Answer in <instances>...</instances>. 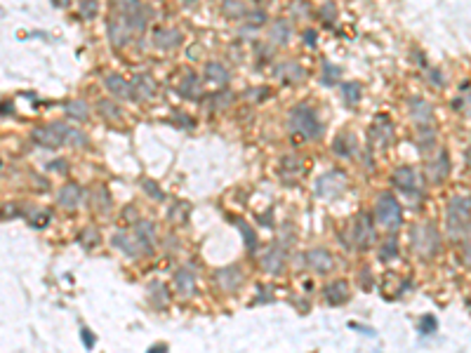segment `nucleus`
<instances>
[{"label": "nucleus", "instance_id": "1", "mask_svg": "<svg viewBox=\"0 0 471 353\" xmlns=\"http://www.w3.org/2000/svg\"><path fill=\"white\" fill-rule=\"evenodd\" d=\"M471 222V198H452L448 205V231L452 238L464 236Z\"/></svg>", "mask_w": 471, "mask_h": 353}, {"label": "nucleus", "instance_id": "2", "mask_svg": "<svg viewBox=\"0 0 471 353\" xmlns=\"http://www.w3.org/2000/svg\"><path fill=\"white\" fill-rule=\"evenodd\" d=\"M290 129L294 135H302L304 139H316L321 135V122L316 118V113L309 106H297L290 113Z\"/></svg>", "mask_w": 471, "mask_h": 353}, {"label": "nucleus", "instance_id": "3", "mask_svg": "<svg viewBox=\"0 0 471 353\" xmlns=\"http://www.w3.org/2000/svg\"><path fill=\"white\" fill-rule=\"evenodd\" d=\"M375 214H377V222L389 229V231H396L401 222H403V212H401V205L398 200L391 193H382L377 198V207H375Z\"/></svg>", "mask_w": 471, "mask_h": 353}, {"label": "nucleus", "instance_id": "4", "mask_svg": "<svg viewBox=\"0 0 471 353\" xmlns=\"http://www.w3.org/2000/svg\"><path fill=\"white\" fill-rule=\"evenodd\" d=\"M68 132H71V127L62 125V122H52V125H40V127H35L31 137H33V142L38 144V146L57 149V146H62V144L66 142Z\"/></svg>", "mask_w": 471, "mask_h": 353}, {"label": "nucleus", "instance_id": "5", "mask_svg": "<svg viewBox=\"0 0 471 353\" xmlns=\"http://www.w3.org/2000/svg\"><path fill=\"white\" fill-rule=\"evenodd\" d=\"M113 245L130 259H137V257H142V254H151L153 252L151 240H146L142 236H127V233H116L113 236Z\"/></svg>", "mask_w": 471, "mask_h": 353}, {"label": "nucleus", "instance_id": "6", "mask_svg": "<svg viewBox=\"0 0 471 353\" xmlns=\"http://www.w3.org/2000/svg\"><path fill=\"white\" fill-rule=\"evenodd\" d=\"M412 245L424 257H431L438 250V231L431 224H419L412 229Z\"/></svg>", "mask_w": 471, "mask_h": 353}, {"label": "nucleus", "instance_id": "7", "mask_svg": "<svg viewBox=\"0 0 471 353\" xmlns=\"http://www.w3.org/2000/svg\"><path fill=\"white\" fill-rule=\"evenodd\" d=\"M344 186H347V176H344V172H328V174H323L318 182H316V193L323 198H337L344 191Z\"/></svg>", "mask_w": 471, "mask_h": 353}, {"label": "nucleus", "instance_id": "8", "mask_svg": "<svg viewBox=\"0 0 471 353\" xmlns=\"http://www.w3.org/2000/svg\"><path fill=\"white\" fill-rule=\"evenodd\" d=\"M372 240H375L372 219H370L365 212H361V214L356 217V224H354V243L358 245V247H368Z\"/></svg>", "mask_w": 471, "mask_h": 353}, {"label": "nucleus", "instance_id": "9", "mask_svg": "<svg viewBox=\"0 0 471 353\" xmlns=\"http://www.w3.org/2000/svg\"><path fill=\"white\" fill-rule=\"evenodd\" d=\"M215 280H217V285L222 287V290L233 292V290L243 283V273H240V269H236V266H226V269H219V271L215 273Z\"/></svg>", "mask_w": 471, "mask_h": 353}, {"label": "nucleus", "instance_id": "10", "mask_svg": "<svg viewBox=\"0 0 471 353\" xmlns=\"http://www.w3.org/2000/svg\"><path fill=\"white\" fill-rule=\"evenodd\" d=\"M307 264L316 273H328L332 269V254L328 250H323V247H316V250H311L307 254Z\"/></svg>", "mask_w": 471, "mask_h": 353}, {"label": "nucleus", "instance_id": "11", "mask_svg": "<svg viewBox=\"0 0 471 353\" xmlns=\"http://www.w3.org/2000/svg\"><path fill=\"white\" fill-rule=\"evenodd\" d=\"M104 85L109 87L111 95L120 97V99H132V97H135V85L125 80L123 75H109V78L104 80Z\"/></svg>", "mask_w": 471, "mask_h": 353}, {"label": "nucleus", "instance_id": "12", "mask_svg": "<svg viewBox=\"0 0 471 353\" xmlns=\"http://www.w3.org/2000/svg\"><path fill=\"white\" fill-rule=\"evenodd\" d=\"M391 182L396 184L403 193H415L417 191V172L412 167H398L391 176Z\"/></svg>", "mask_w": 471, "mask_h": 353}, {"label": "nucleus", "instance_id": "13", "mask_svg": "<svg viewBox=\"0 0 471 353\" xmlns=\"http://www.w3.org/2000/svg\"><path fill=\"white\" fill-rule=\"evenodd\" d=\"M82 200V189L78 184H66L62 191H59V205L66 207V210H75Z\"/></svg>", "mask_w": 471, "mask_h": 353}, {"label": "nucleus", "instance_id": "14", "mask_svg": "<svg viewBox=\"0 0 471 353\" xmlns=\"http://www.w3.org/2000/svg\"><path fill=\"white\" fill-rule=\"evenodd\" d=\"M175 287L182 297H191L196 292V276H193L189 269H179L175 273Z\"/></svg>", "mask_w": 471, "mask_h": 353}, {"label": "nucleus", "instance_id": "15", "mask_svg": "<svg viewBox=\"0 0 471 353\" xmlns=\"http://www.w3.org/2000/svg\"><path fill=\"white\" fill-rule=\"evenodd\" d=\"M448 172H450V163H448V153H441V156L434 160V163H429V167H426V174H429V179L434 184H441L448 176Z\"/></svg>", "mask_w": 471, "mask_h": 353}, {"label": "nucleus", "instance_id": "16", "mask_svg": "<svg viewBox=\"0 0 471 353\" xmlns=\"http://www.w3.org/2000/svg\"><path fill=\"white\" fill-rule=\"evenodd\" d=\"M127 31H132L130 28V24H127V19H125V24L123 21H118V19H111L109 21V38H111V42L113 45H125L127 42V38H130V33Z\"/></svg>", "mask_w": 471, "mask_h": 353}, {"label": "nucleus", "instance_id": "17", "mask_svg": "<svg viewBox=\"0 0 471 353\" xmlns=\"http://www.w3.org/2000/svg\"><path fill=\"white\" fill-rule=\"evenodd\" d=\"M325 299H328V304H332V306L344 304V301L349 299L347 283H341V280H337V283H330V285L325 287Z\"/></svg>", "mask_w": 471, "mask_h": 353}, {"label": "nucleus", "instance_id": "18", "mask_svg": "<svg viewBox=\"0 0 471 353\" xmlns=\"http://www.w3.org/2000/svg\"><path fill=\"white\" fill-rule=\"evenodd\" d=\"M262 266L267 269L269 273H280L283 271V266H285V257H283V252L278 250V247H273V250H269L267 252V257L262 259Z\"/></svg>", "mask_w": 471, "mask_h": 353}, {"label": "nucleus", "instance_id": "19", "mask_svg": "<svg viewBox=\"0 0 471 353\" xmlns=\"http://www.w3.org/2000/svg\"><path fill=\"white\" fill-rule=\"evenodd\" d=\"M179 40H182V35L177 31H172V28H165V31H158L156 33V45L163 50H170L175 45H179Z\"/></svg>", "mask_w": 471, "mask_h": 353}, {"label": "nucleus", "instance_id": "20", "mask_svg": "<svg viewBox=\"0 0 471 353\" xmlns=\"http://www.w3.org/2000/svg\"><path fill=\"white\" fill-rule=\"evenodd\" d=\"M205 75H207L210 82H217V85H226V82H229V71H226L222 64H207Z\"/></svg>", "mask_w": 471, "mask_h": 353}, {"label": "nucleus", "instance_id": "21", "mask_svg": "<svg viewBox=\"0 0 471 353\" xmlns=\"http://www.w3.org/2000/svg\"><path fill=\"white\" fill-rule=\"evenodd\" d=\"M410 113H412V118H415L417 122H422V125H424V120L426 122L431 120V106L426 102H422V99H412Z\"/></svg>", "mask_w": 471, "mask_h": 353}, {"label": "nucleus", "instance_id": "22", "mask_svg": "<svg viewBox=\"0 0 471 353\" xmlns=\"http://www.w3.org/2000/svg\"><path fill=\"white\" fill-rule=\"evenodd\" d=\"M64 111H66V116L75 118V120H85L88 118V104L85 102H68L66 106H64Z\"/></svg>", "mask_w": 471, "mask_h": 353}, {"label": "nucleus", "instance_id": "23", "mask_svg": "<svg viewBox=\"0 0 471 353\" xmlns=\"http://www.w3.org/2000/svg\"><path fill=\"white\" fill-rule=\"evenodd\" d=\"M287 35H290V24L283 21V19L276 21V24H273V31H271V40L273 42H285Z\"/></svg>", "mask_w": 471, "mask_h": 353}, {"label": "nucleus", "instance_id": "24", "mask_svg": "<svg viewBox=\"0 0 471 353\" xmlns=\"http://www.w3.org/2000/svg\"><path fill=\"white\" fill-rule=\"evenodd\" d=\"M99 113H102L104 118H109V120H118V118L123 116V111L111 102H99Z\"/></svg>", "mask_w": 471, "mask_h": 353}, {"label": "nucleus", "instance_id": "25", "mask_svg": "<svg viewBox=\"0 0 471 353\" xmlns=\"http://www.w3.org/2000/svg\"><path fill=\"white\" fill-rule=\"evenodd\" d=\"M222 10H224L226 17H236V19L245 17V7H243V3H236V0H226Z\"/></svg>", "mask_w": 471, "mask_h": 353}, {"label": "nucleus", "instance_id": "26", "mask_svg": "<svg viewBox=\"0 0 471 353\" xmlns=\"http://www.w3.org/2000/svg\"><path fill=\"white\" fill-rule=\"evenodd\" d=\"M135 85H139L137 90L142 92V97H153V95H156V85H153V82H151L146 75H139V78L135 80Z\"/></svg>", "mask_w": 471, "mask_h": 353}, {"label": "nucleus", "instance_id": "27", "mask_svg": "<svg viewBox=\"0 0 471 353\" xmlns=\"http://www.w3.org/2000/svg\"><path fill=\"white\" fill-rule=\"evenodd\" d=\"M149 290H151V294H153L156 306H167V292H165V287L160 285V283H153Z\"/></svg>", "mask_w": 471, "mask_h": 353}, {"label": "nucleus", "instance_id": "28", "mask_svg": "<svg viewBox=\"0 0 471 353\" xmlns=\"http://www.w3.org/2000/svg\"><path fill=\"white\" fill-rule=\"evenodd\" d=\"M142 189L146 191V193H149V196L153 198V200H163V191L158 189V186H156V184H153V182H151V179H146V182H142Z\"/></svg>", "mask_w": 471, "mask_h": 353}, {"label": "nucleus", "instance_id": "29", "mask_svg": "<svg viewBox=\"0 0 471 353\" xmlns=\"http://www.w3.org/2000/svg\"><path fill=\"white\" fill-rule=\"evenodd\" d=\"M344 97H347L349 104H356L361 99V87L358 85H344Z\"/></svg>", "mask_w": 471, "mask_h": 353}, {"label": "nucleus", "instance_id": "30", "mask_svg": "<svg viewBox=\"0 0 471 353\" xmlns=\"http://www.w3.org/2000/svg\"><path fill=\"white\" fill-rule=\"evenodd\" d=\"M396 254H398V245H396V240H394V238H389V243L382 247V259L387 261V259H394Z\"/></svg>", "mask_w": 471, "mask_h": 353}, {"label": "nucleus", "instance_id": "31", "mask_svg": "<svg viewBox=\"0 0 471 353\" xmlns=\"http://www.w3.org/2000/svg\"><path fill=\"white\" fill-rule=\"evenodd\" d=\"M137 236L146 238V240H153V226H151L149 222H139V224H137Z\"/></svg>", "mask_w": 471, "mask_h": 353}, {"label": "nucleus", "instance_id": "32", "mask_svg": "<svg viewBox=\"0 0 471 353\" xmlns=\"http://www.w3.org/2000/svg\"><path fill=\"white\" fill-rule=\"evenodd\" d=\"M97 10H99V5H97V0H88V3H82V17H88V19H92L97 14Z\"/></svg>", "mask_w": 471, "mask_h": 353}, {"label": "nucleus", "instance_id": "33", "mask_svg": "<svg viewBox=\"0 0 471 353\" xmlns=\"http://www.w3.org/2000/svg\"><path fill=\"white\" fill-rule=\"evenodd\" d=\"M436 327H438V323H436V318H434V316H426V318L422 320V332L424 334L436 332Z\"/></svg>", "mask_w": 471, "mask_h": 353}, {"label": "nucleus", "instance_id": "34", "mask_svg": "<svg viewBox=\"0 0 471 353\" xmlns=\"http://www.w3.org/2000/svg\"><path fill=\"white\" fill-rule=\"evenodd\" d=\"M66 144H71V146H82L85 144V137L80 135V132H75V129H71L66 137Z\"/></svg>", "mask_w": 471, "mask_h": 353}, {"label": "nucleus", "instance_id": "35", "mask_svg": "<svg viewBox=\"0 0 471 353\" xmlns=\"http://www.w3.org/2000/svg\"><path fill=\"white\" fill-rule=\"evenodd\" d=\"M238 226H240V231H243V236H245L247 247H252V245H254V236H252V231H250V226H247L245 222H238Z\"/></svg>", "mask_w": 471, "mask_h": 353}, {"label": "nucleus", "instance_id": "36", "mask_svg": "<svg viewBox=\"0 0 471 353\" xmlns=\"http://www.w3.org/2000/svg\"><path fill=\"white\" fill-rule=\"evenodd\" d=\"M97 236L99 233L95 229H88V231H82V243H88V247H92V245H97Z\"/></svg>", "mask_w": 471, "mask_h": 353}, {"label": "nucleus", "instance_id": "37", "mask_svg": "<svg viewBox=\"0 0 471 353\" xmlns=\"http://www.w3.org/2000/svg\"><path fill=\"white\" fill-rule=\"evenodd\" d=\"M82 341H85V346H88V348L95 346V337L90 334V330H82Z\"/></svg>", "mask_w": 471, "mask_h": 353}]
</instances>
